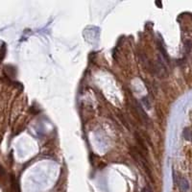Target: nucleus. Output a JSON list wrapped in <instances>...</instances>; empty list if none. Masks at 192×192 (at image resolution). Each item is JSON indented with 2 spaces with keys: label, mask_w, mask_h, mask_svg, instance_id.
<instances>
[{
  "label": "nucleus",
  "mask_w": 192,
  "mask_h": 192,
  "mask_svg": "<svg viewBox=\"0 0 192 192\" xmlns=\"http://www.w3.org/2000/svg\"><path fill=\"white\" fill-rule=\"evenodd\" d=\"M158 45H159V51H160V53H161V56H163V60H165L166 62L168 63V62H169V56H168L167 51H166L165 48H164V46H163V42H161L160 39H159V42H158Z\"/></svg>",
  "instance_id": "1"
},
{
  "label": "nucleus",
  "mask_w": 192,
  "mask_h": 192,
  "mask_svg": "<svg viewBox=\"0 0 192 192\" xmlns=\"http://www.w3.org/2000/svg\"><path fill=\"white\" fill-rule=\"evenodd\" d=\"M180 188L183 192H186L189 189V183L185 178H181L180 179V183H179Z\"/></svg>",
  "instance_id": "2"
},
{
  "label": "nucleus",
  "mask_w": 192,
  "mask_h": 192,
  "mask_svg": "<svg viewBox=\"0 0 192 192\" xmlns=\"http://www.w3.org/2000/svg\"><path fill=\"white\" fill-rule=\"evenodd\" d=\"M184 137L187 140H192V131H190L188 128H185L184 131Z\"/></svg>",
  "instance_id": "3"
},
{
  "label": "nucleus",
  "mask_w": 192,
  "mask_h": 192,
  "mask_svg": "<svg viewBox=\"0 0 192 192\" xmlns=\"http://www.w3.org/2000/svg\"><path fill=\"white\" fill-rule=\"evenodd\" d=\"M185 54L190 53L191 49H192V42H191V40H186V42H185Z\"/></svg>",
  "instance_id": "4"
},
{
  "label": "nucleus",
  "mask_w": 192,
  "mask_h": 192,
  "mask_svg": "<svg viewBox=\"0 0 192 192\" xmlns=\"http://www.w3.org/2000/svg\"><path fill=\"white\" fill-rule=\"evenodd\" d=\"M11 181H12V188L15 192L17 191V188H18V185H17V181L16 180L15 176H12V179H11Z\"/></svg>",
  "instance_id": "5"
},
{
  "label": "nucleus",
  "mask_w": 192,
  "mask_h": 192,
  "mask_svg": "<svg viewBox=\"0 0 192 192\" xmlns=\"http://www.w3.org/2000/svg\"><path fill=\"white\" fill-rule=\"evenodd\" d=\"M145 100H146V98H145V97H144V98H143V100H142V101H143V102H145ZM146 106H147V107H148V109H150V104H149V103H147V102H146Z\"/></svg>",
  "instance_id": "6"
},
{
  "label": "nucleus",
  "mask_w": 192,
  "mask_h": 192,
  "mask_svg": "<svg viewBox=\"0 0 192 192\" xmlns=\"http://www.w3.org/2000/svg\"><path fill=\"white\" fill-rule=\"evenodd\" d=\"M155 4H156V5H158V6H159V8L161 7V3H160V2H156Z\"/></svg>",
  "instance_id": "7"
},
{
  "label": "nucleus",
  "mask_w": 192,
  "mask_h": 192,
  "mask_svg": "<svg viewBox=\"0 0 192 192\" xmlns=\"http://www.w3.org/2000/svg\"><path fill=\"white\" fill-rule=\"evenodd\" d=\"M141 192H148V190H147V188H143L142 190H141Z\"/></svg>",
  "instance_id": "8"
}]
</instances>
